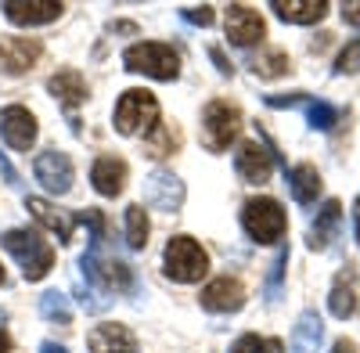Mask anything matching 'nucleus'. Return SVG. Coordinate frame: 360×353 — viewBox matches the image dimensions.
<instances>
[{
    "instance_id": "39",
    "label": "nucleus",
    "mask_w": 360,
    "mask_h": 353,
    "mask_svg": "<svg viewBox=\"0 0 360 353\" xmlns=\"http://www.w3.org/2000/svg\"><path fill=\"white\" fill-rule=\"evenodd\" d=\"M353 231H356V245H360V198L353 205Z\"/></svg>"
},
{
    "instance_id": "15",
    "label": "nucleus",
    "mask_w": 360,
    "mask_h": 353,
    "mask_svg": "<svg viewBox=\"0 0 360 353\" xmlns=\"http://www.w3.org/2000/svg\"><path fill=\"white\" fill-rule=\"evenodd\" d=\"M202 307L205 310H213V314H234V310H242L245 307V288L238 278H217V281H209L202 288Z\"/></svg>"
},
{
    "instance_id": "27",
    "label": "nucleus",
    "mask_w": 360,
    "mask_h": 353,
    "mask_svg": "<svg viewBox=\"0 0 360 353\" xmlns=\"http://www.w3.org/2000/svg\"><path fill=\"white\" fill-rule=\"evenodd\" d=\"M148 213H144V205H130L127 210V245L130 249H144L148 245Z\"/></svg>"
},
{
    "instance_id": "5",
    "label": "nucleus",
    "mask_w": 360,
    "mask_h": 353,
    "mask_svg": "<svg viewBox=\"0 0 360 353\" xmlns=\"http://www.w3.org/2000/svg\"><path fill=\"white\" fill-rule=\"evenodd\" d=\"M238 130H242V112H238L231 101L217 98V101L205 105V112H202V144L209 152H227L231 141L238 137Z\"/></svg>"
},
{
    "instance_id": "18",
    "label": "nucleus",
    "mask_w": 360,
    "mask_h": 353,
    "mask_svg": "<svg viewBox=\"0 0 360 353\" xmlns=\"http://www.w3.org/2000/svg\"><path fill=\"white\" fill-rule=\"evenodd\" d=\"M90 184H94L98 195H105V198L123 195V188H127V162L115 159V155L94 159V166H90Z\"/></svg>"
},
{
    "instance_id": "19",
    "label": "nucleus",
    "mask_w": 360,
    "mask_h": 353,
    "mask_svg": "<svg viewBox=\"0 0 360 353\" xmlns=\"http://www.w3.org/2000/svg\"><path fill=\"white\" fill-rule=\"evenodd\" d=\"M65 8L58 0H8L4 4V15L15 22V25H44V22H54Z\"/></svg>"
},
{
    "instance_id": "20",
    "label": "nucleus",
    "mask_w": 360,
    "mask_h": 353,
    "mask_svg": "<svg viewBox=\"0 0 360 353\" xmlns=\"http://www.w3.org/2000/svg\"><path fill=\"white\" fill-rule=\"evenodd\" d=\"M339 224H342V205H339L335 198H328V202H324V210L317 213V220L310 224V238H307L310 249L317 252V249H328V245H332Z\"/></svg>"
},
{
    "instance_id": "3",
    "label": "nucleus",
    "mask_w": 360,
    "mask_h": 353,
    "mask_svg": "<svg viewBox=\"0 0 360 353\" xmlns=\"http://www.w3.org/2000/svg\"><path fill=\"white\" fill-rule=\"evenodd\" d=\"M162 267L173 281L180 285H191V281H202L205 271H209V252L188 238V234H173L166 242V252H162Z\"/></svg>"
},
{
    "instance_id": "34",
    "label": "nucleus",
    "mask_w": 360,
    "mask_h": 353,
    "mask_svg": "<svg viewBox=\"0 0 360 353\" xmlns=\"http://www.w3.org/2000/svg\"><path fill=\"white\" fill-rule=\"evenodd\" d=\"M263 346H266V342H259L256 335H242V339L231 346V353H263Z\"/></svg>"
},
{
    "instance_id": "7",
    "label": "nucleus",
    "mask_w": 360,
    "mask_h": 353,
    "mask_svg": "<svg viewBox=\"0 0 360 353\" xmlns=\"http://www.w3.org/2000/svg\"><path fill=\"white\" fill-rule=\"evenodd\" d=\"M159 123V101L148 91H127L115 105V130L119 134H141V130H155Z\"/></svg>"
},
{
    "instance_id": "29",
    "label": "nucleus",
    "mask_w": 360,
    "mask_h": 353,
    "mask_svg": "<svg viewBox=\"0 0 360 353\" xmlns=\"http://www.w3.org/2000/svg\"><path fill=\"white\" fill-rule=\"evenodd\" d=\"M176 144H180V137L173 127H155V137H148V152H152V159H166L176 152Z\"/></svg>"
},
{
    "instance_id": "4",
    "label": "nucleus",
    "mask_w": 360,
    "mask_h": 353,
    "mask_svg": "<svg viewBox=\"0 0 360 353\" xmlns=\"http://www.w3.org/2000/svg\"><path fill=\"white\" fill-rule=\"evenodd\" d=\"M79 267H83L86 281L101 285L105 292H137L134 271L127 267L123 259L105 256V252H101V242H90V249L79 256Z\"/></svg>"
},
{
    "instance_id": "28",
    "label": "nucleus",
    "mask_w": 360,
    "mask_h": 353,
    "mask_svg": "<svg viewBox=\"0 0 360 353\" xmlns=\"http://www.w3.org/2000/svg\"><path fill=\"white\" fill-rule=\"evenodd\" d=\"M328 310H332L335 317H342V321L356 314V292H353V285H349L346 278H339V281H335L332 300H328Z\"/></svg>"
},
{
    "instance_id": "24",
    "label": "nucleus",
    "mask_w": 360,
    "mask_h": 353,
    "mask_svg": "<svg viewBox=\"0 0 360 353\" xmlns=\"http://www.w3.org/2000/svg\"><path fill=\"white\" fill-rule=\"evenodd\" d=\"M285 181H288V188H292L299 205H310L321 195V173L314 166H292V169H285Z\"/></svg>"
},
{
    "instance_id": "17",
    "label": "nucleus",
    "mask_w": 360,
    "mask_h": 353,
    "mask_svg": "<svg viewBox=\"0 0 360 353\" xmlns=\"http://www.w3.org/2000/svg\"><path fill=\"white\" fill-rule=\"evenodd\" d=\"M234 166H238V176H242V181L263 184L270 176V169H274V155H270L259 141H245L234 155Z\"/></svg>"
},
{
    "instance_id": "10",
    "label": "nucleus",
    "mask_w": 360,
    "mask_h": 353,
    "mask_svg": "<svg viewBox=\"0 0 360 353\" xmlns=\"http://www.w3.org/2000/svg\"><path fill=\"white\" fill-rule=\"evenodd\" d=\"M266 105H270V108H295V105H299V108L307 112V123H310L314 130H332V127L339 123V108H335V105L314 101V98H307V94H270Z\"/></svg>"
},
{
    "instance_id": "31",
    "label": "nucleus",
    "mask_w": 360,
    "mask_h": 353,
    "mask_svg": "<svg viewBox=\"0 0 360 353\" xmlns=\"http://www.w3.org/2000/svg\"><path fill=\"white\" fill-rule=\"evenodd\" d=\"M360 69V40H349L342 51H339V58H335V72L339 76H349V72H356Z\"/></svg>"
},
{
    "instance_id": "2",
    "label": "nucleus",
    "mask_w": 360,
    "mask_h": 353,
    "mask_svg": "<svg viewBox=\"0 0 360 353\" xmlns=\"http://www.w3.org/2000/svg\"><path fill=\"white\" fill-rule=\"evenodd\" d=\"M242 227L252 242L259 245H274L285 238L288 231V220H285V210L278 198H266V195H256L242 205Z\"/></svg>"
},
{
    "instance_id": "32",
    "label": "nucleus",
    "mask_w": 360,
    "mask_h": 353,
    "mask_svg": "<svg viewBox=\"0 0 360 353\" xmlns=\"http://www.w3.org/2000/svg\"><path fill=\"white\" fill-rule=\"evenodd\" d=\"M76 296H79V303H83L90 314H101V310H108V300H101L98 292H90V288H83V285H76Z\"/></svg>"
},
{
    "instance_id": "22",
    "label": "nucleus",
    "mask_w": 360,
    "mask_h": 353,
    "mask_svg": "<svg viewBox=\"0 0 360 353\" xmlns=\"http://www.w3.org/2000/svg\"><path fill=\"white\" fill-rule=\"evenodd\" d=\"M47 91L62 101L65 108H76V105H83L86 101V83H83V76L76 72V69H62V72H54L51 79H47Z\"/></svg>"
},
{
    "instance_id": "37",
    "label": "nucleus",
    "mask_w": 360,
    "mask_h": 353,
    "mask_svg": "<svg viewBox=\"0 0 360 353\" xmlns=\"http://www.w3.org/2000/svg\"><path fill=\"white\" fill-rule=\"evenodd\" d=\"M332 353H356V342H349V339H339V342L332 346Z\"/></svg>"
},
{
    "instance_id": "30",
    "label": "nucleus",
    "mask_w": 360,
    "mask_h": 353,
    "mask_svg": "<svg viewBox=\"0 0 360 353\" xmlns=\"http://www.w3.org/2000/svg\"><path fill=\"white\" fill-rule=\"evenodd\" d=\"M285 267H288V249H278V256L270 259V274H266V300H278V296H281Z\"/></svg>"
},
{
    "instance_id": "38",
    "label": "nucleus",
    "mask_w": 360,
    "mask_h": 353,
    "mask_svg": "<svg viewBox=\"0 0 360 353\" xmlns=\"http://www.w3.org/2000/svg\"><path fill=\"white\" fill-rule=\"evenodd\" d=\"M213 62L220 65V72H224V76H231V72H234V69L227 65V58H224V51H213Z\"/></svg>"
},
{
    "instance_id": "23",
    "label": "nucleus",
    "mask_w": 360,
    "mask_h": 353,
    "mask_svg": "<svg viewBox=\"0 0 360 353\" xmlns=\"http://www.w3.org/2000/svg\"><path fill=\"white\" fill-rule=\"evenodd\" d=\"M324 339V321L317 310H303L295 321V332H292V353H317Z\"/></svg>"
},
{
    "instance_id": "25",
    "label": "nucleus",
    "mask_w": 360,
    "mask_h": 353,
    "mask_svg": "<svg viewBox=\"0 0 360 353\" xmlns=\"http://www.w3.org/2000/svg\"><path fill=\"white\" fill-rule=\"evenodd\" d=\"M249 65H252L256 76L274 79V76H285V72H288V54H285V51H259Z\"/></svg>"
},
{
    "instance_id": "43",
    "label": "nucleus",
    "mask_w": 360,
    "mask_h": 353,
    "mask_svg": "<svg viewBox=\"0 0 360 353\" xmlns=\"http://www.w3.org/2000/svg\"><path fill=\"white\" fill-rule=\"evenodd\" d=\"M0 285H4V267H0Z\"/></svg>"
},
{
    "instance_id": "33",
    "label": "nucleus",
    "mask_w": 360,
    "mask_h": 353,
    "mask_svg": "<svg viewBox=\"0 0 360 353\" xmlns=\"http://www.w3.org/2000/svg\"><path fill=\"white\" fill-rule=\"evenodd\" d=\"M180 15H184V22H191V25H202V29H209V25L217 22L213 8H184Z\"/></svg>"
},
{
    "instance_id": "35",
    "label": "nucleus",
    "mask_w": 360,
    "mask_h": 353,
    "mask_svg": "<svg viewBox=\"0 0 360 353\" xmlns=\"http://www.w3.org/2000/svg\"><path fill=\"white\" fill-rule=\"evenodd\" d=\"M342 18L360 29V0H346V4H342Z\"/></svg>"
},
{
    "instance_id": "9",
    "label": "nucleus",
    "mask_w": 360,
    "mask_h": 353,
    "mask_svg": "<svg viewBox=\"0 0 360 353\" xmlns=\"http://www.w3.org/2000/svg\"><path fill=\"white\" fill-rule=\"evenodd\" d=\"M0 137H4L15 152H29L37 141V120L33 112L22 108V105H8L0 112Z\"/></svg>"
},
{
    "instance_id": "41",
    "label": "nucleus",
    "mask_w": 360,
    "mask_h": 353,
    "mask_svg": "<svg viewBox=\"0 0 360 353\" xmlns=\"http://www.w3.org/2000/svg\"><path fill=\"white\" fill-rule=\"evenodd\" d=\"M40 353H69V349H65V346H58V342H44Z\"/></svg>"
},
{
    "instance_id": "14",
    "label": "nucleus",
    "mask_w": 360,
    "mask_h": 353,
    "mask_svg": "<svg viewBox=\"0 0 360 353\" xmlns=\"http://www.w3.org/2000/svg\"><path fill=\"white\" fill-rule=\"evenodd\" d=\"M25 210L37 217V224L40 227H47L51 234H58V242H69L72 238V231H76V224H79V213H69V210H58V205H51L47 198H25Z\"/></svg>"
},
{
    "instance_id": "40",
    "label": "nucleus",
    "mask_w": 360,
    "mask_h": 353,
    "mask_svg": "<svg viewBox=\"0 0 360 353\" xmlns=\"http://www.w3.org/2000/svg\"><path fill=\"white\" fill-rule=\"evenodd\" d=\"M263 353H285V346H281L278 339H266V346H263Z\"/></svg>"
},
{
    "instance_id": "12",
    "label": "nucleus",
    "mask_w": 360,
    "mask_h": 353,
    "mask_svg": "<svg viewBox=\"0 0 360 353\" xmlns=\"http://www.w3.org/2000/svg\"><path fill=\"white\" fill-rule=\"evenodd\" d=\"M266 33V25H263V15L245 8V4H231L227 8V40L234 47H252L259 44Z\"/></svg>"
},
{
    "instance_id": "16",
    "label": "nucleus",
    "mask_w": 360,
    "mask_h": 353,
    "mask_svg": "<svg viewBox=\"0 0 360 353\" xmlns=\"http://www.w3.org/2000/svg\"><path fill=\"white\" fill-rule=\"evenodd\" d=\"M86 349L90 353H137V339H134V332L127 325H119V321H105V325L90 328Z\"/></svg>"
},
{
    "instance_id": "36",
    "label": "nucleus",
    "mask_w": 360,
    "mask_h": 353,
    "mask_svg": "<svg viewBox=\"0 0 360 353\" xmlns=\"http://www.w3.org/2000/svg\"><path fill=\"white\" fill-rule=\"evenodd\" d=\"M0 173L8 176V184H18V173H15V166L8 162V155H4V152H0Z\"/></svg>"
},
{
    "instance_id": "21",
    "label": "nucleus",
    "mask_w": 360,
    "mask_h": 353,
    "mask_svg": "<svg viewBox=\"0 0 360 353\" xmlns=\"http://www.w3.org/2000/svg\"><path fill=\"white\" fill-rule=\"evenodd\" d=\"M270 11H278L281 22H295V25H314L324 18L328 4L324 0H274Z\"/></svg>"
},
{
    "instance_id": "13",
    "label": "nucleus",
    "mask_w": 360,
    "mask_h": 353,
    "mask_svg": "<svg viewBox=\"0 0 360 353\" xmlns=\"http://www.w3.org/2000/svg\"><path fill=\"white\" fill-rule=\"evenodd\" d=\"M44 54L40 40H29V37H8L0 44V72L8 76H22L37 65V58Z\"/></svg>"
},
{
    "instance_id": "42",
    "label": "nucleus",
    "mask_w": 360,
    "mask_h": 353,
    "mask_svg": "<svg viewBox=\"0 0 360 353\" xmlns=\"http://www.w3.org/2000/svg\"><path fill=\"white\" fill-rule=\"evenodd\" d=\"M0 353H11V339H8V332H0Z\"/></svg>"
},
{
    "instance_id": "8",
    "label": "nucleus",
    "mask_w": 360,
    "mask_h": 353,
    "mask_svg": "<svg viewBox=\"0 0 360 353\" xmlns=\"http://www.w3.org/2000/svg\"><path fill=\"white\" fill-rule=\"evenodd\" d=\"M184 181H180L176 173L169 169H152L144 176V202L155 205L159 213H180V205H184Z\"/></svg>"
},
{
    "instance_id": "1",
    "label": "nucleus",
    "mask_w": 360,
    "mask_h": 353,
    "mask_svg": "<svg viewBox=\"0 0 360 353\" xmlns=\"http://www.w3.org/2000/svg\"><path fill=\"white\" fill-rule=\"evenodd\" d=\"M0 245H4L25 274V281H40L51 267H54V249L40 238V231H29V227H11L0 234Z\"/></svg>"
},
{
    "instance_id": "11",
    "label": "nucleus",
    "mask_w": 360,
    "mask_h": 353,
    "mask_svg": "<svg viewBox=\"0 0 360 353\" xmlns=\"http://www.w3.org/2000/svg\"><path fill=\"white\" fill-rule=\"evenodd\" d=\"M33 173H37V181H40L47 191H54V195H65V191L72 188V176H76L72 159H69L65 152H44V155H37Z\"/></svg>"
},
{
    "instance_id": "26",
    "label": "nucleus",
    "mask_w": 360,
    "mask_h": 353,
    "mask_svg": "<svg viewBox=\"0 0 360 353\" xmlns=\"http://www.w3.org/2000/svg\"><path fill=\"white\" fill-rule=\"evenodd\" d=\"M40 314H44V321H51V325H69L72 321V307H69V300L62 296V292H44Z\"/></svg>"
},
{
    "instance_id": "6",
    "label": "nucleus",
    "mask_w": 360,
    "mask_h": 353,
    "mask_svg": "<svg viewBox=\"0 0 360 353\" xmlns=\"http://www.w3.org/2000/svg\"><path fill=\"white\" fill-rule=\"evenodd\" d=\"M123 65H127V72H141V76H152V79H176L180 76V58L166 44H134V47H127Z\"/></svg>"
}]
</instances>
